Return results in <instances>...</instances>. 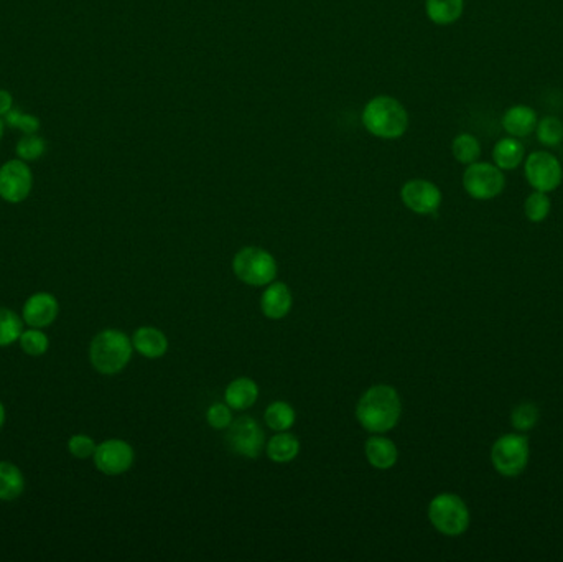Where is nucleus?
<instances>
[{
    "mask_svg": "<svg viewBox=\"0 0 563 562\" xmlns=\"http://www.w3.org/2000/svg\"><path fill=\"white\" fill-rule=\"evenodd\" d=\"M402 414L399 393L387 385L369 387L356 405V417L367 433H384L394 429Z\"/></svg>",
    "mask_w": 563,
    "mask_h": 562,
    "instance_id": "1",
    "label": "nucleus"
},
{
    "mask_svg": "<svg viewBox=\"0 0 563 562\" xmlns=\"http://www.w3.org/2000/svg\"><path fill=\"white\" fill-rule=\"evenodd\" d=\"M364 128L376 138H399L409 128L407 110L391 96H376L364 106Z\"/></svg>",
    "mask_w": 563,
    "mask_h": 562,
    "instance_id": "2",
    "label": "nucleus"
},
{
    "mask_svg": "<svg viewBox=\"0 0 563 562\" xmlns=\"http://www.w3.org/2000/svg\"><path fill=\"white\" fill-rule=\"evenodd\" d=\"M132 340L120 330H104L98 333L90 347V360L102 375H118L132 358Z\"/></svg>",
    "mask_w": 563,
    "mask_h": 562,
    "instance_id": "3",
    "label": "nucleus"
},
{
    "mask_svg": "<svg viewBox=\"0 0 563 562\" xmlns=\"http://www.w3.org/2000/svg\"><path fill=\"white\" fill-rule=\"evenodd\" d=\"M428 519L438 533L460 536L470 528V510L454 493H440L428 505Z\"/></svg>",
    "mask_w": 563,
    "mask_h": 562,
    "instance_id": "4",
    "label": "nucleus"
},
{
    "mask_svg": "<svg viewBox=\"0 0 563 562\" xmlns=\"http://www.w3.org/2000/svg\"><path fill=\"white\" fill-rule=\"evenodd\" d=\"M233 269L239 281L247 286H269L277 276V262L265 249L247 246L233 259Z\"/></svg>",
    "mask_w": 563,
    "mask_h": 562,
    "instance_id": "5",
    "label": "nucleus"
},
{
    "mask_svg": "<svg viewBox=\"0 0 563 562\" xmlns=\"http://www.w3.org/2000/svg\"><path fill=\"white\" fill-rule=\"evenodd\" d=\"M491 462L504 477H518L526 471L529 462V441L520 433H506L491 449Z\"/></svg>",
    "mask_w": 563,
    "mask_h": 562,
    "instance_id": "6",
    "label": "nucleus"
},
{
    "mask_svg": "<svg viewBox=\"0 0 563 562\" xmlns=\"http://www.w3.org/2000/svg\"><path fill=\"white\" fill-rule=\"evenodd\" d=\"M463 186L466 194L474 200H492L502 194L506 186V176L500 167L494 164L474 162L464 170Z\"/></svg>",
    "mask_w": 563,
    "mask_h": 562,
    "instance_id": "7",
    "label": "nucleus"
},
{
    "mask_svg": "<svg viewBox=\"0 0 563 562\" xmlns=\"http://www.w3.org/2000/svg\"><path fill=\"white\" fill-rule=\"evenodd\" d=\"M529 185L537 192H554L563 180V167L560 160L552 156L550 152L537 150L526 158L524 166Z\"/></svg>",
    "mask_w": 563,
    "mask_h": 562,
    "instance_id": "8",
    "label": "nucleus"
},
{
    "mask_svg": "<svg viewBox=\"0 0 563 562\" xmlns=\"http://www.w3.org/2000/svg\"><path fill=\"white\" fill-rule=\"evenodd\" d=\"M227 443L237 455L245 459H257L265 445V433L255 419L251 415H243L229 424Z\"/></svg>",
    "mask_w": 563,
    "mask_h": 562,
    "instance_id": "9",
    "label": "nucleus"
},
{
    "mask_svg": "<svg viewBox=\"0 0 563 562\" xmlns=\"http://www.w3.org/2000/svg\"><path fill=\"white\" fill-rule=\"evenodd\" d=\"M33 186V176L25 160H9L0 167V198L7 203L27 200Z\"/></svg>",
    "mask_w": 563,
    "mask_h": 562,
    "instance_id": "10",
    "label": "nucleus"
},
{
    "mask_svg": "<svg viewBox=\"0 0 563 562\" xmlns=\"http://www.w3.org/2000/svg\"><path fill=\"white\" fill-rule=\"evenodd\" d=\"M92 459L100 473L116 477L130 471L134 463V449L126 441L110 439L96 447Z\"/></svg>",
    "mask_w": 563,
    "mask_h": 562,
    "instance_id": "11",
    "label": "nucleus"
},
{
    "mask_svg": "<svg viewBox=\"0 0 563 562\" xmlns=\"http://www.w3.org/2000/svg\"><path fill=\"white\" fill-rule=\"evenodd\" d=\"M400 198L410 212L417 214H434L442 205V192L435 184L415 178L404 184L400 190Z\"/></svg>",
    "mask_w": 563,
    "mask_h": 562,
    "instance_id": "12",
    "label": "nucleus"
},
{
    "mask_svg": "<svg viewBox=\"0 0 563 562\" xmlns=\"http://www.w3.org/2000/svg\"><path fill=\"white\" fill-rule=\"evenodd\" d=\"M60 314V304L53 294L37 292L30 295L22 310V319L28 327L33 329H46L55 322Z\"/></svg>",
    "mask_w": 563,
    "mask_h": 562,
    "instance_id": "13",
    "label": "nucleus"
},
{
    "mask_svg": "<svg viewBox=\"0 0 563 562\" xmlns=\"http://www.w3.org/2000/svg\"><path fill=\"white\" fill-rule=\"evenodd\" d=\"M291 292L287 284L283 282H271L269 287L263 291L261 299V309L262 314L271 320H281L287 317L291 309Z\"/></svg>",
    "mask_w": 563,
    "mask_h": 562,
    "instance_id": "14",
    "label": "nucleus"
},
{
    "mask_svg": "<svg viewBox=\"0 0 563 562\" xmlns=\"http://www.w3.org/2000/svg\"><path fill=\"white\" fill-rule=\"evenodd\" d=\"M537 112L526 104H518L509 108L502 116V128L511 138H527L536 132Z\"/></svg>",
    "mask_w": 563,
    "mask_h": 562,
    "instance_id": "15",
    "label": "nucleus"
},
{
    "mask_svg": "<svg viewBox=\"0 0 563 562\" xmlns=\"http://www.w3.org/2000/svg\"><path fill=\"white\" fill-rule=\"evenodd\" d=\"M132 340V347L136 348L138 355L157 360L162 358L168 350V340L165 333L155 327H140L137 329Z\"/></svg>",
    "mask_w": 563,
    "mask_h": 562,
    "instance_id": "16",
    "label": "nucleus"
},
{
    "mask_svg": "<svg viewBox=\"0 0 563 562\" xmlns=\"http://www.w3.org/2000/svg\"><path fill=\"white\" fill-rule=\"evenodd\" d=\"M366 457L374 469L387 471L397 463L399 451L391 439L376 435L366 443Z\"/></svg>",
    "mask_w": 563,
    "mask_h": 562,
    "instance_id": "17",
    "label": "nucleus"
},
{
    "mask_svg": "<svg viewBox=\"0 0 563 562\" xmlns=\"http://www.w3.org/2000/svg\"><path fill=\"white\" fill-rule=\"evenodd\" d=\"M259 397V386L251 378H236L229 383L224 401L231 409L244 411L254 405Z\"/></svg>",
    "mask_w": 563,
    "mask_h": 562,
    "instance_id": "18",
    "label": "nucleus"
},
{
    "mask_svg": "<svg viewBox=\"0 0 563 562\" xmlns=\"http://www.w3.org/2000/svg\"><path fill=\"white\" fill-rule=\"evenodd\" d=\"M526 150L522 142L518 138H504L496 142L492 148V160L494 166L500 167L501 170H514L524 162Z\"/></svg>",
    "mask_w": 563,
    "mask_h": 562,
    "instance_id": "19",
    "label": "nucleus"
},
{
    "mask_svg": "<svg viewBox=\"0 0 563 562\" xmlns=\"http://www.w3.org/2000/svg\"><path fill=\"white\" fill-rule=\"evenodd\" d=\"M25 479L17 465L10 462H0V500L12 501L24 493Z\"/></svg>",
    "mask_w": 563,
    "mask_h": 562,
    "instance_id": "20",
    "label": "nucleus"
},
{
    "mask_svg": "<svg viewBox=\"0 0 563 562\" xmlns=\"http://www.w3.org/2000/svg\"><path fill=\"white\" fill-rule=\"evenodd\" d=\"M463 0H425L427 17L436 25H450L463 15Z\"/></svg>",
    "mask_w": 563,
    "mask_h": 562,
    "instance_id": "21",
    "label": "nucleus"
},
{
    "mask_svg": "<svg viewBox=\"0 0 563 562\" xmlns=\"http://www.w3.org/2000/svg\"><path fill=\"white\" fill-rule=\"evenodd\" d=\"M301 452V443L293 433H279L273 435L272 439L267 443V455L272 462L277 463H287L291 462Z\"/></svg>",
    "mask_w": 563,
    "mask_h": 562,
    "instance_id": "22",
    "label": "nucleus"
},
{
    "mask_svg": "<svg viewBox=\"0 0 563 562\" xmlns=\"http://www.w3.org/2000/svg\"><path fill=\"white\" fill-rule=\"evenodd\" d=\"M263 417L272 431L283 433V431H289L291 425L295 424L297 414H295V409L289 403L275 401L265 409Z\"/></svg>",
    "mask_w": 563,
    "mask_h": 562,
    "instance_id": "23",
    "label": "nucleus"
},
{
    "mask_svg": "<svg viewBox=\"0 0 563 562\" xmlns=\"http://www.w3.org/2000/svg\"><path fill=\"white\" fill-rule=\"evenodd\" d=\"M452 152H453V157L463 164V166H470L478 162L482 157V144L480 140L474 138L472 134H458L453 138V144H452Z\"/></svg>",
    "mask_w": 563,
    "mask_h": 562,
    "instance_id": "24",
    "label": "nucleus"
},
{
    "mask_svg": "<svg viewBox=\"0 0 563 562\" xmlns=\"http://www.w3.org/2000/svg\"><path fill=\"white\" fill-rule=\"evenodd\" d=\"M24 332V319L9 309H0V347H9L19 341Z\"/></svg>",
    "mask_w": 563,
    "mask_h": 562,
    "instance_id": "25",
    "label": "nucleus"
},
{
    "mask_svg": "<svg viewBox=\"0 0 563 562\" xmlns=\"http://www.w3.org/2000/svg\"><path fill=\"white\" fill-rule=\"evenodd\" d=\"M537 140L545 148L560 146L563 140V122L555 116H547L537 122Z\"/></svg>",
    "mask_w": 563,
    "mask_h": 562,
    "instance_id": "26",
    "label": "nucleus"
},
{
    "mask_svg": "<svg viewBox=\"0 0 563 562\" xmlns=\"http://www.w3.org/2000/svg\"><path fill=\"white\" fill-rule=\"evenodd\" d=\"M22 350L25 351L30 357H42L48 351L50 340L43 332V329H33L30 327L28 330H24L19 338Z\"/></svg>",
    "mask_w": 563,
    "mask_h": 562,
    "instance_id": "27",
    "label": "nucleus"
},
{
    "mask_svg": "<svg viewBox=\"0 0 563 562\" xmlns=\"http://www.w3.org/2000/svg\"><path fill=\"white\" fill-rule=\"evenodd\" d=\"M552 210V202L549 198V195L544 192H534V194L527 196L524 203V213H526L527 220L532 223H542L545 218L550 214Z\"/></svg>",
    "mask_w": 563,
    "mask_h": 562,
    "instance_id": "28",
    "label": "nucleus"
},
{
    "mask_svg": "<svg viewBox=\"0 0 563 562\" xmlns=\"http://www.w3.org/2000/svg\"><path fill=\"white\" fill-rule=\"evenodd\" d=\"M539 421V407L534 403H520L511 414V424L520 433L530 431Z\"/></svg>",
    "mask_w": 563,
    "mask_h": 562,
    "instance_id": "29",
    "label": "nucleus"
},
{
    "mask_svg": "<svg viewBox=\"0 0 563 562\" xmlns=\"http://www.w3.org/2000/svg\"><path fill=\"white\" fill-rule=\"evenodd\" d=\"M46 152V142L37 134H25L17 144V156L25 162L37 160Z\"/></svg>",
    "mask_w": 563,
    "mask_h": 562,
    "instance_id": "30",
    "label": "nucleus"
},
{
    "mask_svg": "<svg viewBox=\"0 0 563 562\" xmlns=\"http://www.w3.org/2000/svg\"><path fill=\"white\" fill-rule=\"evenodd\" d=\"M96 447L98 445L94 443V439L86 433H74L73 437H70V441H68V451L74 459H80V461L91 459L94 452H96Z\"/></svg>",
    "mask_w": 563,
    "mask_h": 562,
    "instance_id": "31",
    "label": "nucleus"
},
{
    "mask_svg": "<svg viewBox=\"0 0 563 562\" xmlns=\"http://www.w3.org/2000/svg\"><path fill=\"white\" fill-rule=\"evenodd\" d=\"M4 120L9 124L10 128L20 129L25 134H35L40 129V120L32 114H24V112L14 108L12 111L4 118Z\"/></svg>",
    "mask_w": 563,
    "mask_h": 562,
    "instance_id": "32",
    "label": "nucleus"
},
{
    "mask_svg": "<svg viewBox=\"0 0 563 562\" xmlns=\"http://www.w3.org/2000/svg\"><path fill=\"white\" fill-rule=\"evenodd\" d=\"M206 421L213 429H226L233 423V414H231V407L227 405H211L206 413Z\"/></svg>",
    "mask_w": 563,
    "mask_h": 562,
    "instance_id": "33",
    "label": "nucleus"
},
{
    "mask_svg": "<svg viewBox=\"0 0 563 562\" xmlns=\"http://www.w3.org/2000/svg\"><path fill=\"white\" fill-rule=\"evenodd\" d=\"M14 110V98L7 90H0V118H5Z\"/></svg>",
    "mask_w": 563,
    "mask_h": 562,
    "instance_id": "34",
    "label": "nucleus"
},
{
    "mask_svg": "<svg viewBox=\"0 0 563 562\" xmlns=\"http://www.w3.org/2000/svg\"><path fill=\"white\" fill-rule=\"evenodd\" d=\"M4 424H5V407L0 403V429Z\"/></svg>",
    "mask_w": 563,
    "mask_h": 562,
    "instance_id": "35",
    "label": "nucleus"
},
{
    "mask_svg": "<svg viewBox=\"0 0 563 562\" xmlns=\"http://www.w3.org/2000/svg\"><path fill=\"white\" fill-rule=\"evenodd\" d=\"M4 136V120L0 119V138Z\"/></svg>",
    "mask_w": 563,
    "mask_h": 562,
    "instance_id": "36",
    "label": "nucleus"
}]
</instances>
